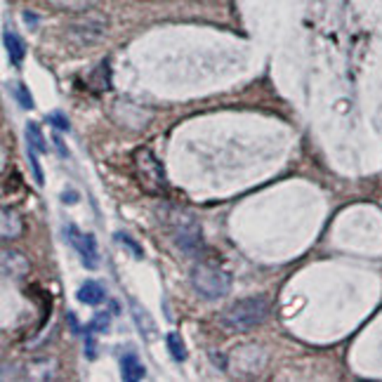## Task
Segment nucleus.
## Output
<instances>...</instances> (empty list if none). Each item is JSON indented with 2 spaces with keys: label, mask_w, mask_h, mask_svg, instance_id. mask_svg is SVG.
<instances>
[{
  "label": "nucleus",
  "mask_w": 382,
  "mask_h": 382,
  "mask_svg": "<svg viewBox=\"0 0 382 382\" xmlns=\"http://www.w3.org/2000/svg\"><path fill=\"white\" fill-rule=\"evenodd\" d=\"M168 229L173 234L175 246L187 255H199L203 250V234L194 217L180 213V210H170L166 215Z\"/></svg>",
  "instance_id": "7ed1b4c3"
},
{
  "label": "nucleus",
  "mask_w": 382,
  "mask_h": 382,
  "mask_svg": "<svg viewBox=\"0 0 382 382\" xmlns=\"http://www.w3.org/2000/svg\"><path fill=\"white\" fill-rule=\"evenodd\" d=\"M78 302H83V305H100V302H104V298H107V291H104L102 283L97 281H85L81 288H78Z\"/></svg>",
  "instance_id": "1a4fd4ad"
},
{
  "label": "nucleus",
  "mask_w": 382,
  "mask_h": 382,
  "mask_svg": "<svg viewBox=\"0 0 382 382\" xmlns=\"http://www.w3.org/2000/svg\"><path fill=\"white\" fill-rule=\"evenodd\" d=\"M3 43H5V50H8V55H10V62L15 64V67H19V64L24 62V55H26V48H24L22 38H19L17 34H12V31H5V34H3Z\"/></svg>",
  "instance_id": "9d476101"
},
{
  "label": "nucleus",
  "mask_w": 382,
  "mask_h": 382,
  "mask_svg": "<svg viewBox=\"0 0 382 382\" xmlns=\"http://www.w3.org/2000/svg\"><path fill=\"white\" fill-rule=\"evenodd\" d=\"M29 161H31V170H34V177L38 184H43V170H41V163H38V151L29 147Z\"/></svg>",
  "instance_id": "a211bd4d"
},
{
  "label": "nucleus",
  "mask_w": 382,
  "mask_h": 382,
  "mask_svg": "<svg viewBox=\"0 0 382 382\" xmlns=\"http://www.w3.org/2000/svg\"><path fill=\"white\" fill-rule=\"evenodd\" d=\"M130 309H133V319H135L137 328H140V333L147 335V338H154L156 326H154V321H151V316H149L147 309H142L135 300H130Z\"/></svg>",
  "instance_id": "9b49d317"
},
{
  "label": "nucleus",
  "mask_w": 382,
  "mask_h": 382,
  "mask_svg": "<svg viewBox=\"0 0 382 382\" xmlns=\"http://www.w3.org/2000/svg\"><path fill=\"white\" fill-rule=\"evenodd\" d=\"M26 140H29V147L36 149L38 154H45V151H48V147H45V137L41 133V128H38V123L26 125Z\"/></svg>",
  "instance_id": "ddd939ff"
},
{
  "label": "nucleus",
  "mask_w": 382,
  "mask_h": 382,
  "mask_svg": "<svg viewBox=\"0 0 382 382\" xmlns=\"http://www.w3.org/2000/svg\"><path fill=\"white\" fill-rule=\"evenodd\" d=\"M3 272H5V276H10V279H19V276H24L26 272H29V262H26L24 255L5 250L3 253Z\"/></svg>",
  "instance_id": "6e6552de"
},
{
  "label": "nucleus",
  "mask_w": 382,
  "mask_h": 382,
  "mask_svg": "<svg viewBox=\"0 0 382 382\" xmlns=\"http://www.w3.org/2000/svg\"><path fill=\"white\" fill-rule=\"evenodd\" d=\"M52 5H57V8L62 10H71V12H85L90 10L92 5L97 3V0H50Z\"/></svg>",
  "instance_id": "2eb2a0df"
},
{
  "label": "nucleus",
  "mask_w": 382,
  "mask_h": 382,
  "mask_svg": "<svg viewBox=\"0 0 382 382\" xmlns=\"http://www.w3.org/2000/svg\"><path fill=\"white\" fill-rule=\"evenodd\" d=\"M166 345L170 349V354H173V359L175 361H184L187 359V347H184V342H182V335L180 333H168L166 335Z\"/></svg>",
  "instance_id": "4468645a"
},
{
  "label": "nucleus",
  "mask_w": 382,
  "mask_h": 382,
  "mask_svg": "<svg viewBox=\"0 0 382 382\" xmlns=\"http://www.w3.org/2000/svg\"><path fill=\"white\" fill-rule=\"evenodd\" d=\"M12 95H15V100L19 102L22 109H34V100H31L29 90H26L24 85H15V88H12Z\"/></svg>",
  "instance_id": "f3484780"
},
{
  "label": "nucleus",
  "mask_w": 382,
  "mask_h": 382,
  "mask_svg": "<svg viewBox=\"0 0 382 382\" xmlns=\"http://www.w3.org/2000/svg\"><path fill=\"white\" fill-rule=\"evenodd\" d=\"M48 123L50 125H55L57 130H69L71 125H69V118L64 116V114H59V111H55V114H48Z\"/></svg>",
  "instance_id": "6ab92c4d"
},
{
  "label": "nucleus",
  "mask_w": 382,
  "mask_h": 382,
  "mask_svg": "<svg viewBox=\"0 0 382 382\" xmlns=\"http://www.w3.org/2000/svg\"><path fill=\"white\" fill-rule=\"evenodd\" d=\"M67 236H69L71 246L78 250V255H81L85 267L95 269L97 265H100V250H97V241L92 239L90 234L78 232V229L71 225V227H67Z\"/></svg>",
  "instance_id": "423d86ee"
},
{
  "label": "nucleus",
  "mask_w": 382,
  "mask_h": 382,
  "mask_svg": "<svg viewBox=\"0 0 382 382\" xmlns=\"http://www.w3.org/2000/svg\"><path fill=\"white\" fill-rule=\"evenodd\" d=\"M22 234V220L15 210L3 208V239H17Z\"/></svg>",
  "instance_id": "f8f14e48"
},
{
  "label": "nucleus",
  "mask_w": 382,
  "mask_h": 382,
  "mask_svg": "<svg viewBox=\"0 0 382 382\" xmlns=\"http://www.w3.org/2000/svg\"><path fill=\"white\" fill-rule=\"evenodd\" d=\"M191 288L201 295L203 300H220L232 291V276L225 269L208 265V262H199L191 269Z\"/></svg>",
  "instance_id": "f03ea898"
},
{
  "label": "nucleus",
  "mask_w": 382,
  "mask_h": 382,
  "mask_svg": "<svg viewBox=\"0 0 382 382\" xmlns=\"http://www.w3.org/2000/svg\"><path fill=\"white\" fill-rule=\"evenodd\" d=\"M104 34H107V22L97 17H88V19H78V22L67 26V36L78 45H92L97 41H102Z\"/></svg>",
  "instance_id": "39448f33"
},
{
  "label": "nucleus",
  "mask_w": 382,
  "mask_h": 382,
  "mask_svg": "<svg viewBox=\"0 0 382 382\" xmlns=\"http://www.w3.org/2000/svg\"><path fill=\"white\" fill-rule=\"evenodd\" d=\"M55 144H57L59 154H62V156H67V151H64V144H62V140H59V137H55Z\"/></svg>",
  "instance_id": "412c9836"
},
{
  "label": "nucleus",
  "mask_w": 382,
  "mask_h": 382,
  "mask_svg": "<svg viewBox=\"0 0 382 382\" xmlns=\"http://www.w3.org/2000/svg\"><path fill=\"white\" fill-rule=\"evenodd\" d=\"M269 316V302L262 295H253V298H243L234 302L232 307L225 309L222 314V326L234 333H246L265 324Z\"/></svg>",
  "instance_id": "f257e3e1"
},
{
  "label": "nucleus",
  "mask_w": 382,
  "mask_h": 382,
  "mask_svg": "<svg viewBox=\"0 0 382 382\" xmlns=\"http://www.w3.org/2000/svg\"><path fill=\"white\" fill-rule=\"evenodd\" d=\"M121 375L125 382H137L147 375V368L135 352H125L121 357Z\"/></svg>",
  "instance_id": "0eeeda50"
},
{
  "label": "nucleus",
  "mask_w": 382,
  "mask_h": 382,
  "mask_svg": "<svg viewBox=\"0 0 382 382\" xmlns=\"http://www.w3.org/2000/svg\"><path fill=\"white\" fill-rule=\"evenodd\" d=\"M133 168H135V175L140 180L142 189L149 191V194H163L168 187L166 182V173H163V166L161 161L154 156L151 149H137L133 154Z\"/></svg>",
  "instance_id": "20e7f679"
},
{
  "label": "nucleus",
  "mask_w": 382,
  "mask_h": 382,
  "mask_svg": "<svg viewBox=\"0 0 382 382\" xmlns=\"http://www.w3.org/2000/svg\"><path fill=\"white\" fill-rule=\"evenodd\" d=\"M116 239H118V241H121V243H123V246H125V248H130V250H133V253H135V258H137V260H142V258H144V253H142V248H140V246H137V243H135L133 239H130V236H125V234H116Z\"/></svg>",
  "instance_id": "aec40b11"
},
{
  "label": "nucleus",
  "mask_w": 382,
  "mask_h": 382,
  "mask_svg": "<svg viewBox=\"0 0 382 382\" xmlns=\"http://www.w3.org/2000/svg\"><path fill=\"white\" fill-rule=\"evenodd\" d=\"M109 324H111V316L107 314V312H100L95 316V319L90 321V326H88V331L90 333H104L109 328Z\"/></svg>",
  "instance_id": "dca6fc26"
}]
</instances>
